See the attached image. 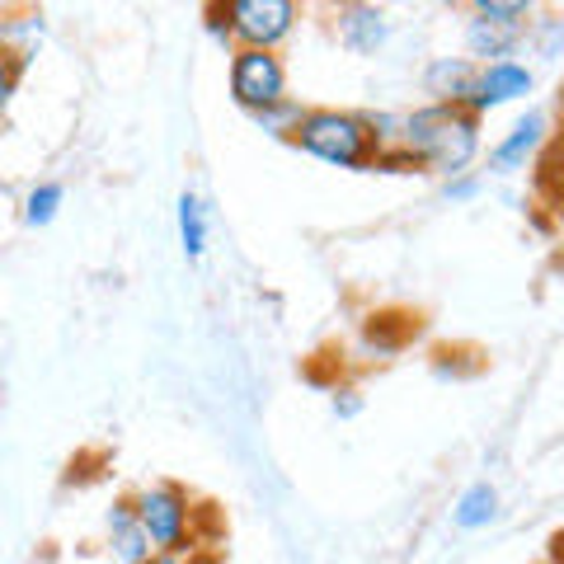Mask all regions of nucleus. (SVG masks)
Segmentation results:
<instances>
[{
    "instance_id": "9b49d317",
    "label": "nucleus",
    "mask_w": 564,
    "mask_h": 564,
    "mask_svg": "<svg viewBox=\"0 0 564 564\" xmlns=\"http://www.w3.org/2000/svg\"><path fill=\"white\" fill-rule=\"evenodd\" d=\"M475 76H480V66L470 57H433L423 66V95H429V104L466 109L470 95H475Z\"/></svg>"
},
{
    "instance_id": "0eeeda50",
    "label": "nucleus",
    "mask_w": 564,
    "mask_h": 564,
    "mask_svg": "<svg viewBox=\"0 0 564 564\" xmlns=\"http://www.w3.org/2000/svg\"><path fill=\"white\" fill-rule=\"evenodd\" d=\"M532 90H536V76H532L527 62H518V57L489 62V66H480V76H475V95H470L466 109L485 122V113L508 109V104H522Z\"/></svg>"
},
{
    "instance_id": "bb28decb",
    "label": "nucleus",
    "mask_w": 564,
    "mask_h": 564,
    "mask_svg": "<svg viewBox=\"0 0 564 564\" xmlns=\"http://www.w3.org/2000/svg\"><path fill=\"white\" fill-rule=\"evenodd\" d=\"M541 564H551V560H541Z\"/></svg>"
},
{
    "instance_id": "20e7f679",
    "label": "nucleus",
    "mask_w": 564,
    "mask_h": 564,
    "mask_svg": "<svg viewBox=\"0 0 564 564\" xmlns=\"http://www.w3.org/2000/svg\"><path fill=\"white\" fill-rule=\"evenodd\" d=\"M532 20H536V10L527 0H475L470 20H466V57L475 66L508 62L527 43Z\"/></svg>"
},
{
    "instance_id": "2eb2a0df",
    "label": "nucleus",
    "mask_w": 564,
    "mask_h": 564,
    "mask_svg": "<svg viewBox=\"0 0 564 564\" xmlns=\"http://www.w3.org/2000/svg\"><path fill=\"white\" fill-rule=\"evenodd\" d=\"M43 14L39 10H20V14H0V47L14 52L24 66L33 62V52L43 43Z\"/></svg>"
},
{
    "instance_id": "f03ea898",
    "label": "nucleus",
    "mask_w": 564,
    "mask_h": 564,
    "mask_svg": "<svg viewBox=\"0 0 564 564\" xmlns=\"http://www.w3.org/2000/svg\"><path fill=\"white\" fill-rule=\"evenodd\" d=\"M128 503L155 551H221L217 508L203 503L193 489L174 480H147L128 494Z\"/></svg>"
},
{
    "instance_id": "4468645a",
    "label": "nucleus",
    "mask_w": 564,
    "mask_h": 564,
    "mask_svg": "<svg viewBox=\"0 0 564 564\" xmlns=\"http://www.w3.org/2000/svg\"><path fill=\"white\" fill-rule=\"evenodd\" d=\"M400 321L404 315H372V321L362 325V334H358V348L372 362H391L395 352L410 344V334H419V321L414 325H400Z\"/></svg>"
},
{
    "instance_id": "f8f14e48",
    "label": "nucleus",
    "mask_w": 564,
    "mask_h": 564,
    "mask_svg": "<svg viewBox=\"0 0 564 564\" xmlns=\"http://www.w3.org/2000/svg\"><path fill=\"white\" fill-rule=\"evenodd\" d=\"M174 226H180V250L188 263H198L207 254V236H212V217H207V203L198 198L193 188L180 193L174 203Z\"/></svg>"
},
{
    "instance_id": "a211bd4d",
    "label": "nucleus",
    "mask_w": 564,
    "mask_h": 564,
    "mask_svg": "<svg viewBox=\"0 0 564 564\" xmlns=\"http://www.w3.org/2000/svg\"><path fill=\"white\" fill-rule=\"evenodd\" d=\"M555 184H564V122H560V132H551L545 151L536 155V188H555Z\"/></svg>"
},
{
    "instance_id": "dca6fc26",
    "label": "nucleus",
    "mask_w": 564,
    "mask_h": 564,
    "mask_svg": "<svg viewBox=\"0 0 564 564\" xmlns=\"http://www.w3.org/2000/svg\"><path fill=\"white\" fill-rule=\"evenodd\" d=\"M62 207H66V188L57 180H43V184H33L24 193V226H33V231H43V226H52L62 217Z\"/></svg>"
},
{
    "instance_id": "6ab92c4d",
    "label": "nucleus",
    "mask_w": 564,
    "mask_h": 564,
    "mask_svg": "<svg viewBox=\"0 0 564 564\" xmlns=\"http://www.w3.org/2000/svg\"><path fill=\"white\" fill-rule=\"evenodd\" d=\"M302 104H296V99H282L278 104V109H269V113H259L254 122H259V128L263 132H269V137H282V141H292V132H296V122H302Z\"/></svg>"
},
{
    "instance_id": "6e6552de",
    "label": "nucleus",
    "mask_w": 564,
    "mask_h": 564,
    "mask_svg": "<svg viewBox=\"0 0 564 564\" xmlns=\"http://www.w3.org/2000/svg\"><path fill=\"white\" fill-rule=\"evenodd\" d=\"M545 141H551V118L536 113V109L522 113L513 128H508V132L489 147V170H494V174H513V170L536 165V155L545 151Z\"/></svg>"
},
{
    "instance_id": "a878e982",
    "label": "nucleus",
    "mask_w": 564,
    "mask_h": 564,
    "mask_svg": "<svg viewBox=\"0 0 564 564\" xmlns=\"http://www.w3.org/2000/svg\"><path fill=\"white\" fill-rule=\"evenodd\" d=\"M551 564H564V532H555L551 541Z\"/></svg>"
},
{
    "instance_id": "f257e3e1",
    "label": "nucleus",
    "mask_w": 564,
    "mask_h": 564,
    "mask_svg": "<svg viewBox=\"0 0 564 564\" xmlns=\"http://www.w3.org/2000/svg\"><path fill=\"white\" fill-rule=\"evenodd\" d=\"M485 122L470 109H447V104H419L404 109L400 151L419 165V174H437V180H456L470 174V165L485 151Z\"/></svg>"
},
{
    "instance_id": "9d476101",
    "label": "nucleus",
    "mask_w": 564,
    "mask_h": 564,
    "mask_svg": "<svg viewBox=\"0 0 564 564\" xmlns=\"http://www.w3.org/2000/svg\"><path fill=\"white\" fill-rule=\"evenodd\" d=\"M104 551H109L113 564H147L155 555V545L147 532H141L128 499H113L109 513H104Z\"/></svg>"
},
{
    "instance_id": "5701e85b",
    "label": "nucleus",
    "mask_w": 564,
    "mask_h": 564,
    "mask_svg": "<svg viewBox=\"0 0 564 564\" xmlns=\"http://www.w3.org/2000/svg\"><path fill=\"white\" fill-rule=\"evenodd\" d=\"M329 414H334V419H358V414H362V395L348 391V386H344V391H334Z\"/></svg>"
},
{
    "instance_id": "423d86ee",
    "label": "nucleus",
    "mask_w": 564,
    "mask_h": 564,
    "mask_svg": "<svg viewBox=\"0 0 564 564\" xmlns=\"http://www.w3.org/2000/svg\"><path fill=\"white\" fill-rule=\"evenodd\" d=\"M226 85H231V99L250 118L278 109L282 99H292L288 95V66H282V57H278V52H259V47H236L231 52Z\"/></svg>"
},
{
    "instance_id": "39448f33",
    "label": "nucleus",
    "mask_w": 564,
    "mask_h": 564,
    "mask_svg": "<svg viewBox=\"0 0 564 564\" xmlns=\"http://www.w3.org/2000/svg\"><path fill=\"white\" fill-rule=\"evenodd\" d=\"M221 20L231 33V47H259L278 52L296 33L302 6L296 0H221Z\"/></svg>"
},
{
    "instance_id": "1a4fd4ad",
    "label": "nucleus",
    "mask_w": 564,
    "mask_h": 564,
    "mask_svg": "<svg viewBox=\"0 0 564 564\" xmlns=\"http://www.w3.org/2000/svg\"><path fill=\"white\" fill-rule=\"evenodd\" d=\"M334 33L352 57H377L391 43V14L381 6H367V0H348V6L334 10Z\"/></svg>"
},
{
    "instance_id": "f3484780",
    "label": "nucleus",
    "mask_w": 564,
    "mask_h": 564,
    "mask_svg": "<svg viewBox=\"0 0 564 564\" xmlns=\"http://www.w3.org/2000/svg\"><path fill=\"white\" fill-rule=\"evenodd\" d=\"M527 43H532L545 62H555L560 43H564V14H536L532 29H527Z\"/></svg>"
},
{
    "instance_id": "7ed1b4c3",
    "label": "nucleus",
    "mask_w": 564,
    "mask_h": 564,
    "mask_svg": "<svg viewBox=\"0 0 564 564\" xmlns=\"http://www.w3.org/2000/svg\"><path fill=\"white\" fill-rule=\"evenodd\" d=\"M292 147L334 170H372L381 151L372 122L358 109H306L292 132Z\"/></svg>"
},
{
    "instance_id": "aec40b11",
    "label": "nucleus",
    "mask_w": 564,
    "mask_h": 564,
    "mask_svg": "<svg viewBox=\"0 0 564 564\" xmlns=\"http://www.w3.org/2000/svg\"><path fill=\"white\" fill-rule=\"evenodd\" d=\"M24 62L14 57V52H6L0 47V122H6V113H10V104H14V95H20V85H24Z\"/></svg>"
},
{
    "instance_id": "ddd939ff",
    "label": "nucleus",
    "mask_w": 564,
    "mask_h": 564,
    "mask_svg": "<svg viewBox=\"0 0 564 564\" xmlns=\"http://www.w3.org/2000/svg\"><path fill=\"white\" fill-rule=\"evenodd\" d=\"M494 518H499V489H494L489 480H475V485H466L462 494H456V503H452L456 532H485Z\"/></svg>"
},
{
    "instance_id": "393cba45",
    "label": "nucleus",
    "mask_w": 564,
    "mask_h": 564,
    "mask_svg": "<svg viewBox=\"0 0 564 564\" xmlns=\"http://www.w3.org/2000/svg\"><path fill=\"white\" fill-rule=\"evenodd\" d=\"M541 198H545V207L555 212V221H560V231H564V184H555V188H541Z\"/></svg>"
},
{
    "instance_id": "4be33fe9",
    "label": "nucleus",
    "mask_w": 564,
    "mask_h": 564,
    "mask_svg": "<svg viewBox=\"0 0 564 564\" xmlns=\"http://www.w3.org/2000/svg\"><path fill=\"white\" fill-rule=\"evenodd\" d=\"M147 564H221V551H155Z\"/></svg>"
},
{
    "instance_id": "b1692460",
    "label": "nucleus",
    "mask_w": 564,
    "mask_h": 564,
    "mask_svg": "<svg viewBox=\"0 0 564 564\" xmlns=\"http://www.w3.org/2000/svg\"><path fill=\"white\" fill-rule=\"evenodd\" d=\"M203 14H207V20H203V24H207V33H212V39H217V43H226V47H231V33H226V20H221V10H217V6H207ZM231 52H236V47H231Z\"/></svg>"
},
{
    "instance_id": "412c9836",
    "label": "nucleus",
    "mask_w": 564,
    "mask_h": 564,
    "mask_svg": "<svg viewBox=\"0 0 564 564\" xmlns=\"http://www.w3.org/2000/svg\"><path fill=\"white\" fill-rule=\"evenodd\" d=\"M443 198L447 203H470V198H480V174H456V180L443 184Z\"/></svg>"
}]
</instances>
